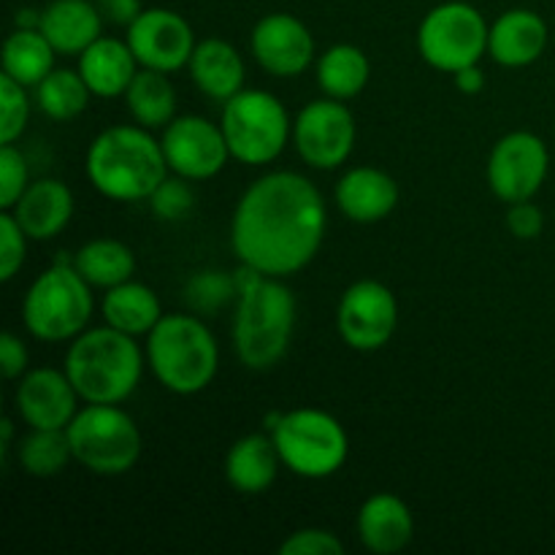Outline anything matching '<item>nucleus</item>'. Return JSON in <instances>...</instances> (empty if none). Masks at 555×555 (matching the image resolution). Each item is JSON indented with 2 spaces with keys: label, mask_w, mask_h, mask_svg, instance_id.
Wrapping results in <instances>:
<instances>
[{
  "label": "nucleus",
  "mask_w": 555,
  "mask_h": 555,
  "mask_svg": "<svg viewBox=\"0 0 555 555\" xmlns=\"http://www.w3.org/2000/svg\"><path fill=\"white\" fill-rule=\"evenodd\" d=\"M325 225V201L312 179L296 171H271L255 179L238 198L231 247L238 263L285 280L312 263Z\"/></svg>",
  "instance_id": "f257e3e1"
},
{
  "label": "nucleus",
  "mask_w": 555,
  "mask_h": 555,
  "mask_svg": "<svg viewBox=\"0 0 555 555\" xmlns=\"http://www.w3.org/2000/svg\"><path fill=\"white\" fill-rule=\"evenodd\" d=\"M92 188L117 204L150 201L157 184L168 177L163 144L141 125H114L92 139L85 157Z\"/></svg>",
  "instance_id": "f03ea898"
},
{
  "label": "nucleus",
  "mask_w": 555,
  "mask_h": 555,
  "mask_svg": "<svg viewBox=\"0 0 555 555\" xmlns=\"http://www.w3.org/2000/svg\"><path fill=\"white\" fill-rule=\"evenodd\" d=\"M298 304L282 276H258L242 287L233 312V350L253 372L274 369L291 350Z\"/></svg>",
  "instance_id": "7ed1b4c3"
},
{
  "label": "nucleus",
  "mask_w": 555,
  "mask_h": 555,
  "mask_svg": "<svg viewBox=\"0 0 555 555\" xmlns=\"http://www.w3.org/2000/svg\"><path fill=\"white\" fill-rule=\"evenodd\" d=\"M65 374L87 404H122L139 388L144 356L135 336L112 325L87 328L70 341Z\"/></svg>",
  "instance_id": "20e7f679"
},
{
  "label": "nucleus",
  "mask_w": 555,
  "mask_h": 555,
  "mask_svg": "<svg viewBox=\"0 0 555 555\" xmlns=\"http://www.w3.org/2000/svg\"><path fill=\"white\" fill-rule=\"evenodd\" d=\"M146 363L163 388L177 396H195L217 377L220 347L195 312L163 314L146 336Z\"/></svg>",
  "instance_id": "39448f33"
},
{
  "label": "nucleus",
  "mask_w": 555,
  "mask_h": 555,
  "mask_svg": "<svg viewBox=\"0 0 555 555\" xmlns=\"http://www.w3.org/2000/svg\"><path fill=\"white\" fill-rule=\"evenodd\" d=\"M269 428L282 466L304 480H325L336 475L350 455L345 426L323 410L304 406L280 412L269 417Z\"/></svg>",
  "instance_id": "423d86ee"
},
{
  "label": "nucleus",
  "mask_w": 555,
  "mask_h": 555,
  "mask_svg": "<svg viewBox=\"0 0 555 555\" xmlns=\"http://www.w3.org/2000/svg\"><path fill=\"white\" fill-rule=\"evenodd\" d=\"M90 282L74 263H54L33 280L22 301V323L27 334L47 345L74 341L92 318Z\"/></svg>",
  "instance_id": "0eeeda50"
},
{
  "label": "nucleus",
  "mask_w": 555,
  "mask_h": 555,
  "mask_svg": "<svg viewBox=\"0 0 555 555\" xmlns=\"http://www.w3.org/2000/svg\"><path fill=\"white\" fill-rule=\"evenodd\" d=\"M220 128L231 157L244 166H269L293 139V119L269 90H242L222 103Z\"/></svg>",
  "instance_id": "6e6552de"
},
{
  "label": "nucleus",
  "mask_w": 555,
  "mask_h": 555,
  "mask_svg": "<svg viewBox=\"0 0 555 555\" xmlns=\"http://www.w3.org/2000/svg\"><path fill=\"white\" fill-rule=\"evenodd\" d=\"M65 431L74 461L92 475H125L141 459V431L119 404H87Z\"/></svg>",
  "instance_id": "1a4fd4ad"
},
{
  "label": "nucleus",
  "mask_w": 555,
  "mask_h": 555,
  "mask_svg": "<svg viewBox=\"0 0 555 555\" xmlns=\"http://www.w3.org/2000/svg\"><path fill=\"white\" fill-rule=\"evenodd\" d=\"M488 30L491 25L472 3H439L423 16L417 27V52L431 68L455 74L466 65L480 63L488 52Z\"/></svg>",
  "instance_id": "9d476101"
},
{
  "label": "nucleus",
  "mask_w": 555,
  "mask_h": 555,
  "mask_svg": "<svg viewBox=\"0 0 555 555\" xmlns=\"http://www.w3.org/2000/svg\"><path fill=\"white\" fill-rule=\"evenodd\" d=\"M356 135V117L350 108L345 101L328 95L307 103L293 119V144L298 157L320 171L339 168L352 155Z\"/></svg>",
  "instance_id": "9b49d317"
},
{
  "label": "nucleus",
  "mask_w": 555,
  "mask_h": 555,
  "mask_svg": "<svg viewBox=\"0 0 555 555\" xmlns=\"http://www.w3.org/2000/svg\"><path fill=\"white\" fill-rule=\"evenodd\" d=\"M551 171L547 144L531 130H513L493 144L488 155V188L504 204L531 201Z\"/></svg>",
  "instance_id": "f8f14e48"
},
{
  "label": "nucleus",
  "mask_w": 555,
  "mask_h": 555,
  "mask_svg": "<svg viewBox=\"0 0 555 555\" xmlns=\"http://www.w3.org/2000/svg\"><path fill=\"white\" fill-rule=\"evenodd\" d=\"M399 328V301L377 280H358L341 293L336 307V331L358 352H374L388 345Z\"/></svg>",
  "instance_id": "ddd939ff"
},
{
  "label": "nucleus",
  "mask_w": 555,
  "mask_h": 555,
  "mask_svg": "<svg viewBox=\"0 0 555 555\" xmlns=\"http://www.w3.org/2000/svg\"><path fill=\"white\" fill-rule=\"evenodd\" d=\"M160 144L168 171L179 173L190 182H206V179L217 177L231 157L220 125L206 117H195V114L173 117L163 128Z\"/></svg>",
  "instance_id": "4468645a"
},
{
  "label": "nucleus",
  "mask_w": 555,
  "mask_h": 555,
  "mask_svg": "<svg viewBox=\"0 0 555 555\" xmlns=\"http://www.w3.org/2000/svg\"><path fill=\"white\" fill-rule=\"evenodd\" d=\"M125 41L130 43L141 68H155L163 74L184 68L195 49L193 27L171 9L141 11L139 20L128 27Z\"/></svg>",
  "instance_id": "2eb2a0df"
},
{
  "label": "nucleus",
  "mask_w": 555,
  "mask_h": 555,
  "mask_svg": "<svg viewBox=\"0 0 555 555\" xmlns=\"http://www.w3.org/2000/svg\"><path fill=\"white\" fill-rule=\"evenodd\" d=\"M253 57L266 74L293 79L301 76L314 63V38L312 30L293 14H266L258 20L249 36Z\"/></svg>",
  "instance_id": "dca6fc26"
},
{
  "label": "nucleus",
  "mask_w": 555,
  "mask_h": 555,
  "mask_svg": "<svg viewBox=\"0 0 555 555\" xmlns=\"http://www.w3.org/2000/svg\"><path fill=\"white\" fill-rule=\"evenodd\" d=\"M79 399L65 372L33 369L16 383L14 410L27 428H68L79 412Z\"/></svg>",
  "instance_id": "f3484780"
},
{
  "label": "nucleus",
  "mask_w": 555,
  "mask_h": 555,
  "mask_svg": "<svg viewBox=\"0 0 555 555\" xmlns=\"http://www.w3.org/2000/svg\"><path fill=\"white\" fill-rule=\"evenodd\" d=\"M74 209L76 201L68 184L60 182V179H36V182L27 184L22 198L5 211L14 215L27 238L49 242L65 231V225L74 217Z\"/></svg>",
  "instance_id": "a211bd4d"
},
{
  "label": "nucleus",
  "mask_w": 555,
  "mask_h": 555,
  "mask_svg": "<svg viewBox=\"0 0 555 555\" xmlns=\"http://www.w3.org/2000/svg\"><path fill=\"white\" fill-rule=\"evenodd\" d=\"M547 22L531 9H509L488 30V54L504 68H526L545 54Z\"/></svg>",
  "instance_id": "6ab92c4d"
},
{
  "label": "nucleus",
  "mask_w": 555,
  "mask_h": 555,
  "mask_svg": "<svg viewBox=\"0 0 555 555\" xmlns=\"http://www.w3.org/2000/svg\"><path fill=\"white\" fill-rule=\"evenodd\" d=\"M336 206L352 222H379L399 206V184L390 173L374 166L350 168L336 182Z\"/></svg>",
  "instance_id": "aec40b11"
},
{
  "label": "nucleus",
  "mask_w": 555,
  "mask_h": 555,
  "mask_svg": "<svg viewBox=\"0 0 555 555\" xmlns=\"http://www.w3.org/2000/svg\"><path fill=\"white\" fill-rule=\"evenodd\" d=\"M415 537V518L396 493H374L358 509V540L374 555L401 553Z\"/></svg>",
  "instance_id": "412c9836"
},
{
  "label": "nucleus",
  "mask_w": 555,
  "mask_h": 555,
  "mask_svg": "<svg viewBox=\"0 0 555 555\" xmlns=\"http://www.w3.org/2000/svg\"><path fill=\"white\" fill-rule=\"evenodd\" d=\"M76 70L95 98H119L139 74V60L128 41L101 36L79 54Z\"/></svg>",
  "instance_id": "4be33fe9"
},
{
  "label": "nucleus",
  "mask_w": 555,
  "mask_h": 555,
  "mask_svg": "<svg viewBox=\"0 0 555 555\" xmlns=\"http://www.w3.org/2000/svg\"><path fill=\"white\" fill-rule=\"evenodd\" d=\"M188 68L193 85L209 101L225 103L244 90V60L225 38H204L195 43Z\"/></svg>",
  "instance_id": "5701e85b"
},
{
  "label": "nucleus",
  "mask_w": 555,
  "mask_h": 555,
  "mask_svg": "<svg viewBox=\"0 0 555 555\" xmlns=\"http://www.w3.org/2000/svg\"><path fill=\"white\" fill-rule=\"evenodd\" d=\"M103 16L95 0H52L41 9V33L57 54L79 57L90 43L101 38Z\"/></svg>",
  "instance_id": "b1692460"
},
{
  "label": "nucleus",
  "mask_w": 555,
  "mask_h": 555,
  "mask_svg": "<svg viewBox=\"0 0 555 555\" xmlns=\"http://www.w3.org/2000/svg\"><path fill=\"white\" fill-rule=\"evenodd\" d=\"M282 459L276 453V444L271 434H247L233 448L225 459V480L233 491L244 496H260L269 491L280 475Z\"/></svg>",
  "instance_id": "393cba45"
},
{
  "label": "nucleus",
  "mask_w": 555,
  "mask_h": 555,
  "mask_svg": "<svg viewBox=\"0 0 555 555\" xmlns=\"http://www.w3.org/2000/svg\"><path fill=\"white\" fill-rule=\"evenodd\" d=\"M101 312L106 325L122 331L128 336H150L163 320L160 298L144 282H122L117 287H108L101 301Z\"/></svg>",
  "instance_id": "a878e982"
},
{
  "label": "nucleus",
  "mask_w": 555,
  "mask_h": 555,
  "mask_svg": "<svg viewBox=\"0 0 555 555\" xmlns=\"http://www.w3.org/2000/svg\"><path fill=\"white\" fill-rule=\"evenodd\" d=\"M122 98L130 117L141 128H166L177 114V90L163 70L141 68Z\"/></svg>",
  "instance_id": "bb28decb"
},
{
  "label": "nucleus",
  "mask_w": 555,
  "mask_h": 555,
  "mask_svg": "<svg viewBox=\"0 0 555 555\" xmlns=\"http://www.w3.org/2000/svg\"><path fill=\"white\" fill-rule=\"evenodd\" d=\"M369 76L372 65L366 52L352 43H334L318 57V87L336 101L361 95L363 87L369 85Z\"/></svg>",
  "instance_id": "cd10ccee"
},
{
  "label": "nucleus",
  "mask_w": 555,
  "mask_h": 555,
  "mask_svg": "<svg viewBox=\"0 0 555 555\" xmlns=\"http://www.w3.org/2000/svg\"><path fill=\"white\" fill-rule=\"evenodd\" d=\"M57 49L49 43L41 27L36 30H22L16 27L3 43V74L20 81L22 87H36L54 70Z\"/></svg>",
  "instance_id": "c85d7f7f"
},
{
  "label": "nucleus",
  "mask_w": 555,
  "mask_h": 555,
  "mask_svg": "<svg viewBox=\"0 0 555 555\" xmlns=\"http://www.w3.org/2000/svg\"><path fill=\"white\" fill-rule=\"evenodd\" d=\"M74 266L92 287L108 291V287L133 280L135 255L130 253L128 244L117 238H92L76 249Z\"/></svg>",
  "instance_id": "c756f323"
},
{
  "label": "nucleus",
  "mask_w": 555,
  "mask_h": 555,
  "mask_svg": "<svg viewBox=\"0 0 555 555\" xmlns=\"http://www.w3.org/2000/svg\"><path fill=\"white\" fill-rule=\"evenodd\" d=\"M16 461L30 477H54L74 461L65 428H30L16 448Z\"/></svg>",
  "instance_id": "7c9ffc66"
},
{
  "label": "nucleus",
  "mask_w": 555,
  "mask_h": 555,
  "mask_svg": "<svg viewBox=\"0 0 555 555\" xmlns=\"http://www.w3.org/2000/svg\"><path fill=\"white\" fill-rule=\"evenodd\" d=\"M90 87L85 85L79 70L54 68L41 85H36V103L54 122H70L79 117L90 103Z\"/></svg>",
  "instance_id": "2f4dec72"
},
{
  "label": "nucleus",
  "mask_w": 555,
  "mask_h": 555,
  "mask_svg": "<svg viewBox=\"0 0 555 555\" xmlns=\"http://www.w3.org/2000/svg\"><path fill=\"white\" fill-rule=\"evenodd\" d=\"M238 298L236 274L222 269H201L184 285V301L190 312L195 314H215L222 312L228 304Z\"/></svg>",
  "instance_id": "473e14b6"
},
{
  "label": "nucleus",
  "mask_w": 555,
  "mask_h": 555,
  "mask_svg": "<svg viewBox=\"0 0 555 555\" xmlns=\"http://www.w3.org/2000/svg\"><path fill=\"white\" fill-rule=\"evenodd\" d=\"M150 206L152 215L160 217L166 222H179L193 211L195 206V193L190 188V179L179 177H166L160 184H157L155 193L150 195Z\"/></svg>",
  "instance_id": "72a5a7b5"
},
{
  "label": "nucleus",
  "mask_w": 555,
  "mask_h": 555,
  "mask_svg": "<svg viewBox=\"0 0 555 555\" xmlns=\"http://www.w3.org/2000/svg\"><path fill=\"white\" fill-rule=\"evenodd\" d=\"M0 101H3L0 141H3V144H14V141L25 133L27 119H30V101H27L25 87L5 74L0 76Z\"/></svg>",
  "instance_id": "f704fd0d"
},
{
  "label": "nucleus",
  "mask_w": 555,
  "mask_h": 555,
  "mask_svg": "<svg viewBox=\"0 0 555 555\" xmlns=\"http://www.w3.org/2000/svg\"><path fill=\"white\" fill-rule=\"evenodd\" d=\"M27 258V233L22 231L20 222L11 211L3 209L0 215V280L11 282Z\"/></svg>",
  "instance_id": "c9c22d12"
},
{
  "label": "nucleus",
  "mask_w": 555,
  "mask_h": 555,
  "mask_svg": "<svg viewBox=\"0 0 555 555\" xmlns=\"http://www.w3.org/2000/svg\"><path fill=\"white\" fill-rule=\"evenodd\" d=\"M30 179H27V160L14 144H3L0 150V206L11 209L22 193L27 190Z\"/></svg>",
  "instance_id": "e433bc0d"
},
{
  "label": "nucleus",
  "mask_w": 555,
  "mask_h": 555,
  "mask_svg": "<svg viewBox=\"0 0 555 555\" xmlns=\"http://www.w3.org/2000/svg\"><path fill=\"white\" fill-rule=\"evenodd\" d=\"M280 553L285 555H341L345 545L339 537L328 529H301L293 531L280 545Z\"/></svg>",
  "instance_id": "4c0bfd02"
},
{
  "label": "nucleus",
  "mask_w": 555,
  "mask_h": 555,
  "mask_svg": "<svg viewBox=\"0 0 555 555\" xmlns=\"http://www.w3.org/2000/svg\"><path fill=\"white\" fill-rule=\"evenodd\" d=\"M507 228L520 242H531L545 231V215L534 201H518V204H509Z\"/></svg>",
  "instance_id": "58836bf2"
},
{
  "label": "nucleus",
  "mask_w": 555,
  "mask_h": 555,
  "mask_svg": "<svg viewBox=\"0 0 555 555\" xmlns=\"http://www.w3.org/2000/svg\"><path fill=\"white\" fill-rule=\"evenodd\" d=\"M0 366H3V377L9 383H14L27 372V347L11 331L0 336Z\"/></svg>",
  "instance_id": "ea45409f"
},
{
  "label": "nucleus",
  "mask_w": 555,
  "mask_h": 555,
  "mask_svg": "<svg viewBox=\"0 0 555 555\" xmlns=\"http://www.w3.org/2000/svg\"><path fill=\"white\" fill-rule=\"evenodd\" d=\"M95 5L103 20L119 27H130L144 11L141 0H95Z\"/></svg>",
  "instance_id": "a19ab883"
},
{
  "label": "nucleus",
  "mask_w": 555,
  "mask_h": 555,
  "mask_svg": "<svg viewBox=\"0 0 555 555\" xmlns=\"http://www.w3.org/2000/svg\"><path fill=\"white\" fill-rule=\"evenodd\" d=\"M453 81L455 87H459V92H464V95H477V92H482V87H486V74H482L480 63H475L455 70Z\"/></svg>",
  "instance_id": "79ce46f5"
},
{
  "label": "nucleus",
  "mask_w": 555,
  "mask_h": 555,
  "mask_svg": "<svg viewBox=\"0 0 555 555\" xmlns=\"http://www.w3.org/2000/svg\"><path fill=\"white\" fill-rule=\"evenodd\" d=\"M16 27H22V30H36V27H41V11L36 9H20L14 16Z\"/></svg>",
  "instance_id": "37998d69"
},
{
  "label": "nucleus",
  "mask_w": 555,
  "mask_h": 555,
  "mask_svg": "<svg viewBox=\"0 0 555 555\" xmlns=\"http://www.w3.org/2000/svg\"><path fill=\"white\" fill-rule=\"evenodd\" d=\"M11 442H14V421L3 417V423H0V453H3V459H9Z\"/></svg>",
  "instance_id": "c03bdc74"
}]
</instances>
